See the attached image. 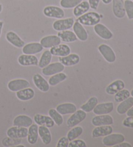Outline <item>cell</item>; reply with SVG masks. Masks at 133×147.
Here are the masks:
<instances>
[{
	"label": "cell",
	"instance_id": "1",
	"mask_svg": "<svg viewBox=\"0 0 133 147\" xmlns=\"http://www.w3.org/2000/svg\"><path fill=\"white\" fill-rule=\"evenodd\" d=\"M103 17L102 15L98 14L96 12H86L82 16L78 17L77 21L83 25L86 26H94L99 24L101 21V18Z\"/></svg>",
	"mask_w": 133,
	"mask_h": 147
},
{
	"label": "cell",
	"instance_id": "2",
	"mask_svg": "<svg viewBox=\"0 0 133 147\" xmlns=\"http://www.w3.org/2000/svg\"><path fill=\"white\" fill-rule=\"evenodd\" d=\"M86 117V113L83 110H77L75 112L71 114V115L68 118L66 125L70 128H73L74 126L79 125V123L85 119Z\"/></svg>",
	"mask_w": 133,
	"mask_h": 147
},
{
	"label": "cell",
	"instance_id": "3",
	"mask_svg": "<svg viewBox=\"0 0 133 147\" xmlns=\"http://www.w3.org/2000/svg\"><path fill=\"white\" fill-rule=\"evenodd\" d=\"M43 13L48 18L62 19L64 17V11L60 7L56 6H47L43 10Z\"/></svg>",
	"mask_w": 133,
	"mask_h": 147
},
{
	"label": "cell",
	"instance_id": "4",
	"mask_svg": "<svg viewBox=\"0 0 133 147\" xmlns=\"http://www.w3.org/2000/svg\"><path fill=\"white\" fill-rule=\"evenodd\" d=\"M98 51L107 62L113 63L116 61V54L109 45L104 44H101L98 47Z\"/></svg>",
	"mask_w": 133,
	"mask_h": 147
},
{
	"label": "cell",
	"instance_id": "5",
	"mask_svg": "<svg viewBox=\"0 0 133 147\" xmlns=\"http://www.w3.org/2000/svg\"><path fill=\"white\" fill-rule=\"evenodd\" d=\"M125 141V136L121 134H111L105 136L102 143L106 146H114Z\"/></svg>",
	"mask_w": 133,
	"mask_h": 147
},
{
	"label": "cell",
	"instance_id": "6",
	"mask_svg": "<svg viewBox=\"0 0 133 147\" xmlns=\"http://www.w3.org/2000/svg\"><path fill=\"white\" fill-rule=\"evenodd\" d=\"M30 87V83L28 80L22 78L14 79L9 82L7 84L8 89L12 92H16L25 88Z\"/></svg>",
	"mask_w": 133,
	"mask_h": 147
},
{
	"label": "cell",
	"instance_id": "7",
	"mask_svg": "<svg viewBox=\"0 0 133 147\" xmlns=\"http://www.w3.org/2000/svg\"><path fill=\"white\" fill-rule=\"evenodd\" d=\"M75 20L73 18H68L66 19H59L53 24V29L57 31H66L73 27Z\"/></svg>",
	"mask_w": 133,
	"mask_h": 147
},
{
	"label": "cell",
	"instance_id": "8",
	"mask_svg": "<svg viewBox=\"0 0 133 147\" xmlns=\"http://www.w3.org/2000/svg\"><path fill=\"white\" fill-rule=\"evenodd\" d=\"M7 137L13 139H22L27 137L28 129L25 127L13 126L7 131Z\"/></svg>",
	"mask_w": 133,
	"mask_h": 147
},
{
	"label": "cell",
	"instance_id": "9",
	"mask_svg": "<svg viewBox=\"0 0 133 147\" xmlns=\"http://www.w3.org/2000/svg\"><path fill=\"white\" fill-rule=\"evenodd\" d=\"M65 66L59 62L52 63L42 68V73L43 75L45 76H52L53 75L57 74V73L62 72L64 70Z\"/></svg>",
	"mask_w": 133,
	"mask_h": 147
},
{
	"label": "cell",
	"instance_id": "10",
	"mask_svg": "<svg viewBox=\"0 0 133 147\" xmlns=\"http://www.w3.org/2000/svg\"><path fill=\"white\" fill-rule=\"evenodd\" d=\"M33 83L38 90L43 93H46L50 89L49 82L40 74L37 73L33 77Z\"/></svg>",
	"mask_w": 133,
	"mask_h": 147
},
{
	"label": "cell",
	"instance_id": "11",
	"mask_svg": "<svg viewBox=\"0 0 133 147\" xmlns=\"http://www.w3.org/2000/svg\"><path fill=\"white\" fill-rule=\"evenodd\" d=\"M92 123L94 126L111 125L114 123V120L112 117L109 114L98 115L92 118Z\"/></svg>",
	"mask_w": 133,
	"mask_h": 147
},
{
	"label": "cell",
	"instance_id": "12",
	"mask_svg": "<svg viewBox=\"0 0 133 147\" xmlns=\"http://www.w3.org/2000/svg\"><path fill=\"white\" fill-rule=\"evenodd\" d=\"M60 44L61 40L57 35H49L43 37L40 40V44L45 49H50Z\"/></svg>",
	"mask_w": 133,
	"mask_h": 147
},
{
	"label": "cell",
	"instance_id": "13",
	"mask_svg": "<svg viewBox=\"0 0 133 147\" xmlns=\"http://www.w3.org/2000/svg\"><path fill=\"white\" fill-rule=\"evenodd\" d=\"M94 30L97 35L104 40H111L113 37V34L105 25L101 24H98L94 25Z\"/></svg>",
	"mask_w": 133,
	"mask_h": 147
},
{
	"label": "cell",
	"instance_id": "14",
	"mask_svg": "<svg viewBox=\"0 0 133 147\" xmlns=\"http://www.w3.org/2000/svg\"><path fill=\"white\" fill-rule=\"evenodd\" d=\"M38 58L32 55H22L18 58V62L22 66H33L38 65Z\"/></svg>",
	"mask_w": 133,
	"mask_h": 147
},
{
	"label": "cell",
	"instance_id": "15",
	"mask_svg": "<svg viewBox=\"0 0 133 147\" xmlns=\"http://www.w3.org/2000/svg\"><path fill=\"white\" fill-rule=\"evenodd\" d=\"M114 104L112 102L98 104L93 110L94 113L96 115L109 114L114 110Z\"/></svg>",
	"mask_w": 133,
	"mask_h": 147
},
{
	"label": "cell",
	"instance_id": "16",
	"mask_svg": "<svg viewBox=\"0 0 133 147\" xmlns=\"http://www.w3.org/2000/svg\"><path fill=\"white\" fill-rule=\"evenodd\" d=\"M50 51L53 56L58 57H66L71 53V49L68 45L61 44L50 48Z\"/></svg>",
	"mask_w": 133,
	"mask_h": 147
},
{
	"label": "cell",
	"instance_id": "17",
	"mask_svg": "<svg viewBox=\"0 0 133 147\" xmlns=\"http://www.w3.org/2000/svg\"><path fill=\"white\" fill-rule=\"evenodd\" d=\"M43 49V47L40 44V43H29L22 47V52L25 55H35L42 51Z\"/></svg>",
	"mask_w": 133,
	"mask_h": 147
},
{
	"label": "cell",
	"instance_id": "18",
	"mask_svg": "<svg viewBox=\"0 0 133 147\" xmlns=\"http://www.w3.org/2000/svg\"><path fill=\"white\" fill-rule=\"evenodd\" d=\"M73 29L74 31V33L75 34L77 38L79 40L82 42H85L88 38V32L84 29L83 25L81 24L80 23L76 21L74 22V24L73 25Z\"/></svg>",
	"mask_w": 133,
	"mask_h": 147
},
{
	"label": "cell",
	"instance_id": "19",
	"mask_svg": "<svg viewBox=\"0 0 133 147\" xmlns=\"http://www.w3.org/2000/svg\"><path fill=\"white\" fill-rule=\"evenodd\" d=\"M113 132V128L111 125L96 126L92 130V136L94 138H98L100 137H105Z\"/></svg>",
	"mask_w": 133,
	"mask_h": 147
},
{
	"label": "cell",
	"instance_id": "20",
	"mask_svg": "<svg viewBox=\"0 0 133 147\" xmlns=\"http://www.w3.org/2000/svg\"><path fill=\"white\" fill-rule=\"evenodd\" d=\"M34 121L37 125L39 126H45L48 128L54 126L55 123L50 116L43 115L41 114H36L34 116Z\"/></svg>",
	"mask_w": 133,
	"mask_h": 147
},
{
	"label": "cell",
	"instance_id": "21",
	"mask_svg": "<svg viewBox=\"0 0 133 147\" xmlns=\"http://www.w3.org/2000/svg\"><path fill=\"white\" fill-rule=\"evenodd\" d=\"M59 62L64 66L70 67L75 65L80 62V57L77 54H70L66 57L58 58Z\"/></svg>",
	"mask_w": 133,
	"mask_h": 147
},
{
	"label": "cell",
	"instance_id": "22",
	"mask_svg": "<svg viewBox=\"0 0 133 147\" xmlns=\"http://www.w3.org/2000/svg\"><path fill=\"white\" fill-rule=\"evenodd\" d=\"M6 39L10 44L18 48H22L25 45L24 40L13 31L7 32L6 34Z\"/></svg>",
	"mask_w": 133,
	"mask_h": 147
},
{
	"label": "cell",
	"instance_id": "23",
	"mask_svg": "<svg viewBox=\"0 0 133 147\" xmlns=\"http://www.w3.org/2000/svg\"><path fill=\"white\" fill-rule=\"evenodd\" d=\"M112 11L114 16L117 18H123L126 13L124 7V2L123 0H112Z\"/></svg>",
	"mask_w": 133,
	"mask_h": 147
},
{
	"label": "cell",
	"instance_id": "24",
	"mask_svg": "<svg viewBox=\"0 0 133 147\" xmlns=\"http://www.w3.org/2000/svg\"><path fill=\"white\" fill-rule=\"evenodd\" d=\"M32 124L33 119L29 116L26 115H18L13 120V126L19 127L29 128Z\"/></svg>",
	"mask_w": 133,
	"mask_h": 147
},
{
	"label": "cell",
	"instance_id": "25",
	"mask_svg": "<svg viewBox=\"0 0 133 147\" xmlns=\"http://www.w3.org/2000/svg\"><path fill=\"white\" fill-rule=\"evenodd\" d=\"M125 83L121 80H116L112 82V83L106 88L105 92L107 94L113 95H115L119 91L124 89Z\"/></svg>",
	"mask_w": 133,
	"mask_h": 147
},
{
	"label": "cell",
	"instance_id": "26",
	"mask_svg": "<svg viewBox=\"0 0 133 147\" xmlns=\"http://www.w3.org/2000/svg\"><path fill=\"white\" fill-rule=\"evenodd\" d=\"M56 110L62 115H69V114H72L75 112L77 111V107L73 103H63L58 105L56 108Z\"/></svg>",
	"mask_w": 133,
	"mask_h": 147
},
{
	"label": "cell",
	"instance_id": "27",
	"mask_svg": "<svg viewBox=\"0 0 133 147\" xmlns=\"http://www.w3.org/2000/svg\"><path fill=\"white\" fill-rule=\"evenodd\" d=\"M38 136L40 137L42 143L48 145L50 144L52 140V136L49 128L45 126H40L38 127Z\"/></svg>",
	"mask_w": 133,
	"mask_h": 147
},
{
	"label": "cell",
	"instance_id": "28",
	"mask_svg": "<svg viewBox=\"0 0 133 147\" xmlns=\"http://www.w3.org/2000/svg\"><path fill=\"white\" fill-rule=\"evenodd\" d=\"M38 139V126L37 124H32L28 129L27 141L30 144H35Z\"/></svg>",
	"mask_w": 133,
	"mask_h": 147
},
{
	"label": "cell",
	"instance_id": "29",
	"mask_svg": "<svg viewBox=\"0 0 133 147\" xmlns=\"http://www.w3.org/2000/svg\"><path fill=\"white\" fill-rule=\"evenodd\" d=\"M35 91L29 87L25 88L24 90H20L18 92H16V97L20 100L22 101H27L32 99L35 97Z\"/></svg>",
	"mask_w": 133,
	"mask_h": 147
},
{
	"label": "cell",
	"instance_id": "30",
	"mask_svg": "<svg viewBox=\"0 0 133 147\" xmlns=\"http://www.w3.org/2000/svg\"><path fill=\"white\" fill-rule=\"evenodd\" d=\"M90 8V5H89L88 1H82L80 3L77 5L74 8L73 11V15L75 17L78 18L82 16L83 14L86 13V12L89 11Z\"/></svg>",
	"mask_w": 133,
	"mask_h": 147
},
{
	"label": "cell",
	"instance_id": "31",
	"mask_svg": "<svg viewBox=\"0 0 133 147\" xmlns=\"http://www.w3.org/2000/svg\"><path fill=\"white\" fill-rule=\"evenodd\" d=\"M57 36L60 38L61 41L64 42H74L77 40L75 34L74 32L68 31V30H66V31H59L58 32Z\"/></svg>",
	"mask_w": 133,
	"mask_h": 147
},
{
	"label": "cell",
	"instance_id": "32",
	"mask_svg": "<svg viewBox=\"0 0 133 147\" xmlns=\"http://www.w3.org/2000/svg\"><path fill=\"white\" fill-rule=\"evenodd\" d=\"M133 106V97H129L125 100L120 102L117 106L116 111L120 115L126 113L127 111Z\"/></svg>",
	"mask_w": 133,
	"mask_h": 147
},
{
	"label": "cell",
	"instance_id": "33",
	"mask_svg": "<svg viewBox=\"0 0 133 147\" xmlns=\"http://www.w3.org/2000/svg\"><path fill=\"white\" fill-rule=\"evenodd\" d=\"M98 104V99L96 97H90L86 103L81 106V109L86 113H89L92 111L94 108Z\"/></svg>",
	"mask_w": 133,
	"mask_h": 147
},
{
	"label": "cell",
	"instance_id": "34",
	"mask_svg": "<svg viewBox=\"0 0 133 147\" xmlns=\"http://www.w3.org/2000/svg\"><path fill=\"white\" fill-rule=\"evenodd\" d=\"M52 57L53 55L51 53L50 51H45L42 53L40 60L38 61V67L42 69V68L49 65L52 60Z\"/></svg>",
	"mask_w": 133,
	"mask_h": 147
},
{
	"label": "cell",
	"instance_id": "35",
	"mask_svg": "<svg viewBox=\"0 0 133 147\" xmlns=\"http://www.w3.org/2000/svg\"><path fill=\"white\" fill-rule=\"evenodd\" d=\"M66 78H67V75L64 73L60 72L52 75L50 78L48 82H49V84L51 86H55L60 84V82H63V81H64Z\"/></svg>",
	"mask_w": 133,
	"mask_h": 147
},
{
	"label": "cell",
	"instance_id": "36",
	"mask_svg": "<svg viewBox=\"0 0 133 147\" xmlns=\"http://www.w3.org/2000/svg\"><path fill=\"white\" fill-rule=\"evenodd\" d=\"M83 132V128L81 126H75L71 128L67 134V138L68 140L71 141L74 139H77Z\"/></svg>",
	"mask_w": 133,
	"mask_h": 147
},
{
	"label": "cell",
	"instance_id": "37",
	"mask_svg": "<svg viewBox=\"0 0 133 147\" xmlns=\"http://www.w3.org/2000/svg\"><path fill=\"white\" fill-rule=\"evenodd\" d=\"M48 114H49V116L52 119L55 123L57 126H60L62 125V123L64 122V119L62 115L58 113V111L56 110V109H50L49 111H48Z\"/></svg>",
	"mask_w": 133,
	"mask_h": 147
},
{
	"label": "cell",
	"instance_id": "38",
	"mask_svg": "<svg viewBox=\"0 0 133 147\" xmlns=\"http://www.w3.org/2000/svg\"><path fill=\"white\" fill-rule=\"evenodd\" d=\"M130 95V92L128 90L123 89L117 92L114 95V100L116 102H121L127 99Z\"/></svg>",
	"mask_w": 133,
	"mask_h": 147
},
{
	"label": "cell",
	"instance_id": "39",
	"mask_svg": "<svg viewBox=\"0 0 133 147\" xmlns=\"http://www.w3.org/2000/svg\"><path fill=\"white\" fill-rule=\"evenodd\" d=\"M83 0H60V5L64 9H73Z\"/></svg>",
	"mask_w": 133,
	"mask_h": 147
},
{
	"label": "cell",
	"instance_id": "40",
	"mask_svg": "<svg viewBox=\"0 0 133 147\" xmlns=\"http://www.w3.org/2000/svg\"><path fill=\"white\" fill-rule=\"evenodd\" d=\"M125 13L129 20L133 19V1L130 0H125L124 2Z\"/></svg>",
	"mask_w": 133,
	"mask_h": 147
},
{
	"label": "cell",
	"instance_id": "41",
	"mask_svg": "<svg viewBox=\"0 0 133 147\" xmlns=\"http://www.w3.org/2000/svg\"><path fill=\"white\" fill-rule=\"evenodd\" d=\"M21 139H13L8 137V138H4L2 140V144L5 146H16L21 143Z\"/></svg>",
	"mask_w": 133,
	"mask_h": 147
},
{
	"label": "cell",
	"instance_id": "42",
	"mask_svg": "<svg viewBox=\"0 0 133 147\" xmlns=\"http://www.w3.org/2000/svg\"><path fill=\"white\" fill-rule=\"evenodd\" d=\"M68 146L70 147H86L87 145L85 141L81 139H74L69 143Z\"/></svg>",
	"mask_w": 133,
	"mask_h": 147
},
{
	"label": "cell",
	"instance_id": "43",
	"mask_svg": "<svg viewBox=\"0 0 133 147\" xmlns=\"http://www.w3.org/2000/svg\"><path fill=\"white\" fill-rule=\"evenodd\" d=\"M70 143V141L68 140L67 137H62L58 141L57 146V147H68Z\"/></svg>",
	"mask_w": 133,
	"mask_h": 147
},
{
	"label": "cell",
	"instance_id": "44",
	"mask_svg": "<svg viewBox=\"0 0 133 147\" xmlns=\"http://www.w3.org/2000/svg\"><path fill=\"white\" fill-rule=\"evenodd\" d=\"M123 125L127 128H133V116L127 117L123 121Z\"/></svg>",
	"mask_w": 133,
	"mask_h": 147
},
{
	"label": "cell",
	"instance_id": "45",
	"mask_svg": "<svg viewBox=\"0 0 133 147\" xmlns=\"http://www.w3.org/2000/svg\"><path fill=\"white\" fill-rule=\"evenodd\" d=\"M99 1H100V0H88V2L90 5V8L94 10H96L98 9Z\"/></svg>",
	"mask_w": 133,
	"mask_h": 147
},
{
	"label": "cell",
	"instance_id": "46",
	"mask_svg": "<svg viewBox=\"0 0 133 147\" xmlns=\"http://www.w3.org/2000/svg\"><path fill=\"white\" fill-rule=\"evenodd\" d=\"M114 146H116V147H132V145L129 143H124V141L118 144H116V145H115Z\"/></svg>",
	"mask_w": 133,
	"mask_h": 147
},
{
	"label": "cell",
	"instance_id": "47",
	"mask_svg": "<svg viewBox=\"0 0 133 147\" xmlns=\"http://www.w3.org/2000/svg\"><path fill=\"white\" fill-rule=\"evenodd\" d=\"M126 114L127 117H130V116H133V106H132L131 108H130L129 110H128L127 112H126Z\"/></svg>",
	"mask_w": 133,
	"mask_h": 147
},
{
	"label": "cell",
	"instance_id": "48",
	"mask_svg": "<svg viewBox=\"0 0 133 147\" xmlns=\"http://www.w3.org/2000/svg\"><path fill=\"white\" fill-rule=\"evenodd\" d=\"M3 22L0 21V37H1V32H2V29H3Z\"/></svg>",
	"mask_w": 133,
	"mask_h": 147
},
{
	"label": "cell",
	"instance_id": "49",
	"mask_svg": "<svg viewBox=\"0 0 133 147\" xmlns=\"http://www.w3.org/2000/svg\"><path fill=\"white\" fill-rule=\"evenodd\" d=\"M103 3L105 5H108L110 4L112 1V0H102Z\"/></svg>",
	"mask_w": 133,
	"mask_h": 147
},
{
	"label": "cell",
	"instance_id": "50",
	"mask_svg": "<svg viewBox=\"0 0 133 147\" xmlns=\"http://www.w3.org/2000/svg\"><path fill=\"white\" fill-rule=\"evenodd\" d=\"M2 10H3V5L1 4H0V13L2 12Z\"/></svg>",
	"mask_w": 133,
	"mask_h": 147
},
{
	"label": "cell",
	"instance_id": "51",
	"mask_svg": "<svg viewBox=\"0 0 133 147\" xmlns=\"http://www.w3.org/2000/svg\"><path fill=\"white\" fill-rule=\"evenodd\" d=\"M17 147H25L24 145H22V144H18V145H16Z\"/></svg>",
	"mask_w": 133,
	"mask_h": 147
},
{
	"label": "cell",
	"instance_id": "52",
	"mask_svg": "<svg viewBox=\"0 0 133 147\" xmlns=\"http://www.w3.org/2000/svg\"><path fill=\"white\" fill-rule=\"evenodd\" d=\"M130 95H131L132 97H133V89L131 90V92H130Z\"/></svg>",
	"mask_w": 133,
	"mask_h": 147
},
{
	"label": "cell",
	"instance_id": "53",
	"mask_svg": "<svg viewBox=\"0 0 133 147\" xmlns=\"http://www.w3.org/2000/svg\"><path fill=\"white\" fill-rule=\"evenodd\" d=\"M130 1H133V0H130Z\"/></svg>",
	"mask_w": 133,
	"mask_h": 147
}]
</instances>
